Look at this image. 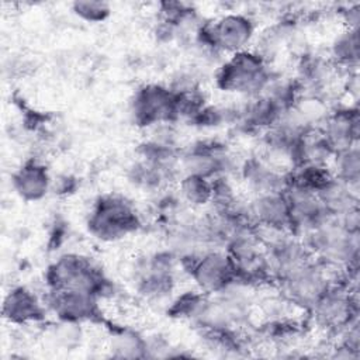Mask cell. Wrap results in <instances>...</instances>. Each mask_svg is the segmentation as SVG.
<instances>
[{
    "instance_id": "6da1fadb",
    "label": "cell",
    "mask_w": 360,
    "mask_h": 360,
    "mask_svg": "<svg viewBox=\"0 0 360 360\" xmlns=\"http://www.w3.org/2000/svg\"><path fill=\"white\" fill-rule=\"evenodd\" d=\"M273 73L271 66L249 48L225 56L215 69L214 82L221 91L243 100L262 94Z\"/></svg>"
},
{
    "instance_id": "7a4b0ae2",
    "label": "cell",
    "mask_w": 360,
    "mask_h": 360,
    "mask_svg": "<svg viewBox=\"0 0 360 360\" xmlns=\"http://www.w3.org/2000/svg\"><path fill=\"white\" fill-rule=\"evenodd\" d=\"M48 290L87 291L100 300L112 297L114 283L87 256L68 252L58 256L45 271Z\"/></svg>"
},
{
    "instance_id": "3957f363",
    "label": "cell",
    "mask_w": 360,
    "mask_h": 360,
    "mask_svg": "<svg viewBox=\"0 0 360 360\" xmlns=\"http://www.w3.org/2000/svg\"><path fill=\"white\" fill-rule=\"evenodd\" d=\"M257 35L255 18L243 11H228L204 21L193 37V45L229 56L252 48Z\"/></svg>"
},
{
    "instance_id": "277c9868",
    "label": "cell",
    "mask_w": 360,
    "mask_h": 360,
    "mask_svg": "<svg viewBox=\"0 0 360 360\" xmlns=\"http://www.w3.org/2000/svg\"><path fill=\"white\" fill-rule=\"evenodd\" d=\"M142 226V218L136 207L124 195L105 193L93 202L87 219V232L100 242H118Z\"/></svg>"
},
{
    "instance_id": "5b68a950",
    "label": "cell",
    "mask_w": 360,
    "mask_h": 360,
    "mask_svg": "<svg viewBox=\"0 0 360 360\" xmlns=\"http://www.w3.org/2000/svg\"><path fill=\"white\" fill-rule=\"evenodd\" d=\"M307 314L318 329L330 335L339 333L349 323L359 321L357 285L345 278L333 281Z\"/></svg>"
},
{
    "instance_id": "8992f818",
    "label": "cell",
    "mask_w": 360,
    "mask_h": 360,
    "mask_svg": "<svg viewBox=\"0 0 360 360\" xmlns=\"http://www.w3.org/2000/svg\"><path fill=\"white\" fill-rule=\"evenodd\" d=\"M342 278L325 264L311 259L276 283L280 294L295 308L308 312L329 285Z\"/></svg>"
},
{
    "instance_id": "52a82bcc",
    "label": "cell",
    "mask_w": 360,
    "mask_h": 360,
    "mask_svg": "<svg viewBox=\"0 0 360 360\" xmlns=\"http://www.w3.org/2000/svg\"><path fill=\"white\" fill-rule=\"evenodd\" d=\"M240 160L217 139H200L180 149L179 172L205 179L236 174Z\"/></svg>"
},
{
    "instance_id": "ba28073f",
    "label": "cell",
    "mask_w": 360,
    "mask_h": 360,
    "mask_svg": "<svg viewBox=\"0 0 360 360\" xmlns=\"http://www.w3.org/2000/svg\"><path fill=\"white\" fill-rule=\"evenodd\" d=\"M194 287L204 294L214 295L236 281L235 266L221 248L207 249L195 256L179 260Z\"/></svg>"
},
{
    "instance_id": "9c48e42d",
    "label": "cell",
    "mask_w": 360,
    "mask_h": 360,
    "mask_svg": "<svg viewBox=\"0 0 360 360\" xmlns=\"http://www.w3.org/2000/svg\"><path fill=\"white\" fill-rule=\"evenodd\" d=\"M129 117L136 127L143 129L176 122L179 121L177 96L169 84H143L134 91L129 100Z\"/></svg>"
},
{
    "instance_id": "30bf717a",
    "label": "cell",
    "mask_w": 360,
    "mask_h": 360,
    "mask_svg": "<svg viewBox=\"0 0 360 360\" xmlns=\"http://www.w3.org/2000/svg\"><path fill=\"white\" fill-rule=\"evenodd\" d=\"M44 301L56 321L84 323L97 321L101 315V300L87 291L48 290Z\"/></svg>"
},
{
    "instance_id": "8fae6325",
    "label": "cell",
    "mask_w": 360,
    "mask_h": 360,
    "mask_svg": "<svg viewBox=\"0 0 360 360\" xmlns=\"http://www.w3.org/2000/svg\"><path fill=\"white\" fill-rule=\"evenodd\" d=\"M284 195L290 207V232L300 238L332 218L312 190L288 183Z\"/></svg>"
},
{
    "instance_id": "7c38bea8",
    "label": "cell",
    "mask_w": 360,
    "mask_h": 360,
    "mask_svg": "<svg viewBox=\"0 0 360 360\" xmlns=\"http://www.w3.org/2000/svg\"><path fill=\"white\" fill-rule=\"evenodd\" d=\"M236 174L245 183L250 195H259L284 193L290 172L270 163L262 155H250L240 160Z\"/></svg>"
},
{
    "instance_id": "4fadbf2b",
    "label": "cell",
    "mask_w": 360,
    "mask_h": 360,
    "mask_svg": "<svg viewBox=\"0 0 360 360\" xmlns=\"http://www.w3.org/2000/svg\"><path fill=\"white\" fill-rule=\"evenodd\" d=\"M319 129L335 152L357 145L360 134L357 104L333 105Z\"/></svg>"
},
{
    "instance_id": "5bb4252c",
    "label": "cell",
    "mask_w": 360,
    "mask_h": 360,
    "mask_svg": "<svg viewBox=\"0 0 360 360\" xmlns=\"http://www.w3.org/2000/svg\"><path fill=\"white\" fill-rule=\"evenodd\" d=\"M246 211L257 228L290 232V207L284 193L250 195L246 200Z\"/></svg>"
},
{
    "instance_id": "9a60e30c",
    "label": "cell",
    "mask_w": 360,
    "mask_h": 360,
    "mask_svg": "<svg viewBox=\"0 0 360 360\" xmlns=\"http://www.w3.org/2000/svg\"><path fill=\"white\" fill-rule=\"evenodd\" d=\"M48 314L45 301L24 285L10 288L3 301L4 319L17 326L39 323Z\"/></svg>"
},
{
    "instance_id": "2e32d148",
    "label": "cell",
    "mask_w": 360,
    "mask_h": 360,
    "mask_svg": "<svg viewBox=\"0 0 360 360\" xmlns=\"http://www.w3.org/2000/svg\"><path fill=\"white\" fill-rule=\"evenodd\" d=\"M52 177L48 167L37 160L24 162L11 174V187L14 193L27 202L41 201L52 188Z\"/></svg>"
},
{
    "instance_id": "e0dca14e",
    "label": "cell",
    "mask_w": 360,
    "mask_h": 360,
    "mask_svg": "<svg viewBox=\"0 0 360 360\" xmlns=\"http://www.w3.org/2000/svg\"><path fill=\"white\" fill-rule=\"evenodd\" d=\"M326 56L342 73H357L360 58L359 30L343 27L330 41Z\"/></svg>"
},
{
    "instance_id": "ac0fdd59",
    "label": "cell",
    "mask_w": 360,
    "mask_h": 360,
    "mask_svg": "<svg viewBox=\"0 0 360 360\" xmlns=\"http://www.w3.org/2000/svg\"><path fill=\"white\" fill-rule=\"evenodd\" d=\"M316 195L332 218H339L359 208V191L352 190L333 176L316 191Z\"/></svg>"
},
{
    "instance_id": "d6986e66",
    "label": "cell",
    "mask_w": 360,
    "mask_h": 360,
    "mask_svg": "<svg viewBox=\"0 0 360 360\" xmlns=\"http://www.w3.org/2000/svg\"><path fill=\"white\" fill-rule=\"evenodd\" d=\"M174 191L188 210H207L212 200V180L193 174H181L176 180Z\"/></svg>"
},
{
    "instance_id": "ffe728a7",
    "label": "cell",
    "mask_w": 360,
    "mask_h": 360,
    "mask_svg": "<svg viewBox=\"0 0 360 360\" xmlns=\"http://www.w3.org/2000/svg\"><path fill=\"white\" fill-rule=\"evenodd\" d=\"M330 174L349 186L352 190L359 191L360 187V148L359 143L333 153L329 165Z\"/></svg>"
},
{
    "instance_id": "44dd1931",
    "label": "cell",
    "mask_w": 360,
    "mask_h": 360,
    "mask_svg": "<svg viewBox=\"0 0 360 360\" xmlns=\"http://www.w3.org/2000/svg\"><path fill=\"white\" fill-rule=\"evenodd\" d=\"M108 349L114 357L135 359L149 356L148 338L128 328H122L111 333L108 339Z\"/></svg>"
},
{
    "instance_id": "7402d4cb",
    "label": "cell",
    "mask_w": 360,
    "mask_h": 360,
    "mask_svg": "<svg viewBox=\"0 0 360 360\" xmlns=\"http://www.w3.org/2000/svg\"><path fill=\"white\" fill-rule=\"evenodd\" d=\"M46 338L59 349H72L82 340V323L58 321L46 330Z\"/></svg>"
},
{
    "instance_id": "603a6c76",
    "label": "cell",
    "mask_w": 360,
    "mask_h": 360,
    "mask_svg": "<svg viewBox=\"0 0 360 360\" xmlns=\"http://www.w3.org/2000/svg\"><path fill=\"white\" fill-rule=\"evenodd\" d=\"M70 10L79 20L90 24L103 22L111 15V6L105 1H75L70 4Z\"/></svg>"
},
{
    "instance_id": "cb8c5ba5",
    "label": "cell",
    "mask_w": 360,
    "mask_h": 360,
    "mask_svg": "<svg viewBox=\"0 0 360 360\" xmlns=\"http://www.w3.org/2000/svg\"><path fill=\"white\" fill-rule=\"evenodd\" d=\"M338 13H339V17H340L345 28L359 30V22H360V4L359 3L346 4Z\"/></svg>"
}]
</instances>
